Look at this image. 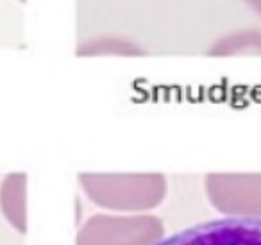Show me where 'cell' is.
I'll list each match as a JSON object with an SVG mask.
<instances>
[{
	"label": "cell",
	"instance_id": "cell-1",
	"mask_svg": "<svg viewBox=\"0 0 261 245\" xmlns=\"http://www.w3.org/2000/svg\"><path fill=\"white\" fill-rule=\"evenodd\" d=\"M156 245H261V218L225 216L195 224Z\"/></svg>",
	"mask_w": 261,
	"mask_h": 245
},
{
	"label": "cell",
	"instance_id": "cell-2",
	"mask_svg": "<svg viewBox=\"0 0 261 245\" xmlns=\"http://www.w3.org/2000/svg\"><path fill=\"white\" fill-rule=\"evenodd\" d=\"M0 208L13 227L25 233V176L11 174L0 186Z\"/></svg>",
	"mask_w": 261,
	"mask_h": 245
},
{
	"label": "cell",
	"instance_id": "cell-3",
	"mask_svg": "<svg viewBox=\"0 0 261 245\" xmlns=\"http://www.w3.org/2000/svg\"><path fill=\"white\" fill-rule=\"evenodd\" d=\"M254 51L261 54V33L259 31H243V33H236L231 36L224 38L218 41L213 48L211 54L213 56H229V54H240V52Z\"/></svg>",
	"mask_w": 261,
	"mask_h": 245
},
{
	"label": "cell",
	"instance_id": "cell-4",
	"mask_svg": "<svg viewBox=\"0 0 261 245\" xmlns=\"http://www.w3.org/2000/svg\"><path fill=\"white\" fill-rule=\"evenodd\" d=\"M79 54H142L136 45L129 43L125 40H116V38H100V40L88 41V43L81 45Z\"/></svg>",
	"mask_w": 261,
	"mask_h": 245
},
{
	"label": "cell",
	"instance_id": "cell-5",
	"mask_svg": "<svg viewBox=\"0 0 261 245\" xmlns=\"http://www.w3.org/2000/svg\"><path fill=\"white\" fill-rule=\"evenodd\" d=\"M245 2H247V4L252 6V8L256 9V11L261 15V0H245Z\"/></svg>",
	"mask_w": 261,
	"mask_h": 245
},
{
	"label": "cell",
	"instance_id": "cell-6",
	"mask_svg": "<svg viewBox=\"0 0 261 245\" xmlns=\"http://www.w3.org/2000/svg\"><path fill=\"white\" fill-rule=\"evenodd\" d=\"M20 2H25V0H20Z\"/></svg>",
	"mask_w": 261,
	"mask_h": 245
}]
</instances>
